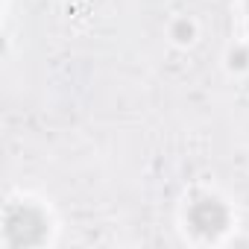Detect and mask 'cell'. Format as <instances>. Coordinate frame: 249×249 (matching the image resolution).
Returning a JSON list of instances; mask_svg holds the SVG:
<instances>
[{"label": "cell", "mask_w": 249, "mask_h": 249, "mask_svg": "<svg viewBox=\"0 0 249 249\" xmlns=\"http://www.w3.org/2000/svg\"><path fill=\"white\" fill-rule=\"evenodd\" d=\"M188 220H191L194 231H199L205 237H214L226 229L229 214H226L223 202H217V199H196L188 211Z\"/></svg>", "instance_id": "cell-2"}, {"label": "cell", "mask_w": 249, "mask_h": 249, "mask_svg": "<svg viewBox=\"0 0 249 249\" xmlns=\"http://www.w3.org/2000/svg\"><path fill=\"white\" fill-rule=\"evenodd\" d=\"M3 234L9 246H36L44 237V217L30 205H15L6 211Z\"/></svg>", "instance_id": "cell-1"}]
</instances>
